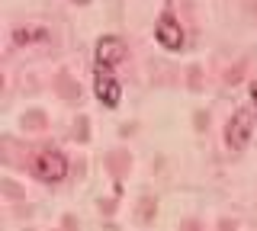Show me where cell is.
<instances>
[{
	"label": "cell",
	"mask_w": 257,
	"mask_h": 231,
	"mask_svg": "<svg viewBox=\"0 0 257 231\" xmlns=\"http://www.w3.org/2000/svg\"><path fill=\"white\" fill-rule=\"evenodd\" d=\"M32 177L42 180V183H61L68 177V161H64L61 151H39L32 157Z\"/></svg>",
	"instance_id": "6da1fadb"
},
{
	"label": "cell",
	"mask_w": 257,
	"mask_h": 231,
	"mask_svg": "<svg viewBox=\"0 0 257 231\" xmlns=\"http://www.w3.org/2000/svg\"><path fill=\"white\" fill-rule=\"evenodd\" d=\"M254 113L251 109H238L235 116L228 119V125H225V145L231 151H244L247 141H251V132H254Z\"/></svg>",
	"instance_id": "7a4b0ae2"
},
{
	"label": "cell",
	"mask_w": 257,
	"mask_h": 231,
	"mask_svg": "<svg viewBox=\"0 0 257 231\" xmlns=\"http://www.w3.org/2000/svg\"><path fill=\"white\" fill-rule=\"evenodd\" d=\"M93 90H96V100L103 103V106H119V100H122V84L116 81V74H112L109 68H96L93 74Z\"/></svg>",
	"instance_id": "3957f363"
},
{
	"label": "cell",
	"mask_w": 257,
	"mask_h": 231,
	"mask_svg": "<svg viewBox=\"0 0 257 231\" xmlns=\"http://www.w3.org/2000/svg\"><path fill=\"white\" fill-rule=\"evenodd\" d=\"M125 58V42L119 36H103L100 42H96V68H116L122 65Z\"/></svg>",
	"instance_id": "277c9868"
},
{
	"label": "cell",
	"mask_w": 257,
	"mask_h": 231,
	"mask_svg": "<svg viewBox=\"0 0 257 231\" xmlns=\"http://www.w3.org/2000/svg\"><path fill=\"white\" fill-rule=\"evenodd\" d=\"M155 36H158V42L164 45L167 52H180L183 49V29H180V23H177L171 13H164V17L158 20Z\"/></svg>",
	"instance_id": "5b68a950"
},
{
	"label": "cell",
	"mask_w": 257,
	"mask_h": 231,
	"mask_svg": "<svg viewBox=\"0 0 257 231\" xmlns=\"http://www.w3.org/2000/svg\"><path fill=\"white\" fill-rule=\"evenodd\" d=\"M13 39L20 45H26V42H42V39H48V33H45V29H39V26L36 29H16Z\"/></svg>",
	"instance_id": "8992f818"
},
{
	"label": "cell",
	"mask_w": 257,
	"mask_h": 231,
	"mask_svg": "<svg viewBox=\"0 0 257 231\" xmlns=\"http://www.w3.org/2000/svg\"><path fill=\"white\" fill-rule=\"evenodd\" d=\"M251 106H254V119H257V81L251 84Z\"/></svg>",
	"instance_id": "52a82bcc"
}]
</instances>
